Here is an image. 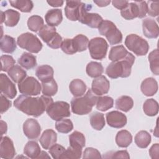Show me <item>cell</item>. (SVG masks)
<instances>
[{
  "mask_svg": "<svg viewBox=\"0 0 159 159\" xmlns=\"http://www.w3.org/2000/svg\"><path fill=\"white\" fill-rule=\"evenodd\" d=\"M52 102L53 101L51 96L42 95L40 97H32L20 95L14 100V106L24 114L37 117L41 116Z\"/></svg>",
  "mask_w": 159,
  "mask_h": 159,
  "instance_id": "cell-1",
  "label": "cell"
},
{
  "mask_svg": "<svg viewBox=\"0 0 159 159\" xmlns=\"http://www.w3.org/2000/svg\"><path fill=\"white\" fill-rule=\"evenodd\" d=\"M135 58V57L129 53L125 58L117 61H112L106 68V75L112 79L129 76Z\"/></svg>",
  "mask_w": 159,
  "mask_h": 159,
  "instance_id": "cell-2",
  "label": "cell"
},
{
  "mask_svg": "<svg viewBox=\"0 0 159 159\" xmlns=\"http://www.w3.org/2000/svg\"><path fill=\"white\" fill-rule=\"evenodd\" d=\"M98 96L89 89L83 96L75 97L71 101L72 112L77 115H86L91 112Z\"/></svg>",
  "mask_w": 159,
  "mask_h": 159,
  "instance_id": "cell-3",
  "label": "cell"
},
{
  "mask_svg": "<svg viewBox=\"0 0 159 159\" xmlns=\"http://www.w3.org/2000/svg\"><path fill=\"white\" fill-rule=\"evenodd\" d=\"M99 34L106 37L110 45H116L122 42V34L114 22L103 20L98 27Z\"/></svg>",
  "mask_w": 159,
  "mask_h": 159,
  "instance_id": "cell-4",
  "label": "cell"
},
{
  "mask_svg": "<svg viewBox=\"0 0 159 159\" xmlns=\"http://www.w3.org/2000/svg\"><path fill=\"white\" fill-rule=\"evenodd\" d=\"M147 4L146 1H135L129 2L127 6L120 11L121 16L126 20H132L136 17L143 18L147 14Z\"/></svg>",
  "mask_w": 159,
  "mask_h": 159,
  "instance_id": "cell-5",
  "label": "cell"
},
{
  "mask_svg": "<svg viewBox=\"0 0 159 159\" xmlns=\"http://www.w3.org/2000/svg\"><path fill=\"white\" fill-rule=\"evenodd\" d=\"M126 47L138 56L145 55L149 50V45L146 40L137 34L128 35L125 39Z\"/></svg>",
  "mask_w": 159,
  "mask_h": 159,
  "instance_id": "cell-6",
  "label": "cell"
},
{
  "mask_svg": "<svg viewBox=\"0 0 159 159\" xmlns=\"http://www.w3.org/2000/svg\"><path fill=\"white\" fill-rule=\"evenodd\" d=\"M17 45L30 53H37L42 48V43L39 38L30 32L20 34L17 39Z\"/></svg>",
  "mask_w": 159,
  "mask_h": 159,
  "instance_id": "cell-7",
  "label": "cell"
},
{
  "mask_svg": "<svg viewBox=\"0 0 159 159\" xmlns=\"http://www.w3.org/2000/svg\"><path fill=\"white\" fill-rule=\"evenodd\" d=\"M48 116L54 120H60L70 116V104L65 101L52 102L46 109Z\"/></svg>",
  "mask_w": 159,
  "mask_h": 159,
  "instance_id": "cell-8",
  "label": "cell"
},
{
  "mask_svg": "<svg viewBox=\"0 0 159 159\" xmlns=\"http://www.w3.org/2000/svg\"><path fill=\"white\" fill-rule=\"evenodd\" d=\"M88 48L93 59L102 60L106 57L108 49L106 40L102 37H94L89 41Z\"/></svg>",
  "mask_w": 159,
  "mask_h": 159,
  "instance_id": "cell-9",
  "label": "cell"
},
{
  "mask_svg": "<svg viewBox=\"0 0 159 159\" xmlns=\"http://www.w3.org/2000/svg\"><path fill=\"white\" fill-rule=\"evenodd\" d=\"M19 92L23 95L37 96L42 91L40 83L33 76H28L18 84Z\"/></svg>",
  "mask_w": 159,
  "mask_h": 159,
  "instance_id": "cell-10",
  "label": "cell"
},
{
  "mask_svg": "<svg viewBox=\"0 0 159 159\" xmlns=\"http://www.w3.org/2000/svg\"><path fill=\"white\" fill-rule=\"evenodd\" d=\"M91 7V4H85L81 11L78 21L91 28L96 29L99 27L103 19L99 14L88 12Z\"/></svg>",
  "mask_w": 159,
  "mask_h": 159,
  "instance_id": "cell-11",
  "label": "cell"
},
{
  "mask_svg": "<svg viewBox=\"0 0 159 159\" xmlns=\"http://www.w3.org/2000/svg\"><path fill=\"white\" fill-rule=\"evenodd\" d=\"M84 4L79 1H66L65 7L66 18L71 21L78 20Z\"/></svg>",
  "mask_w": 159,
  "mask_h": 159,
  "instance_id": "cell-12",
  "label": "cell"
},
{
  "mask_svg": "<svg viewBox=\"0 0 159 159\" xmlns=\"http://www.w3.org/2000/svg\"><path fill=\"white\" fill-rule=\"evenodd\" d=\"M23 132L29 139H37L40 134L41 127L36 119H27L23 124Z\"/></svg>",
  "mask_w": 159,
  "mask_h": 159,
  "instance_id": "cell-13",
  "label": "cell"
},
{
  "mask_svg": "<svg viewBox=\"0 0 159 159\" xmlns=\"http://www.w3.org/2000/svg\"><path fill=\"white\" fill-rule=\"evenodd\" d=\"M0 89L1 94L9 99H13L17 94V89L14 83L4 74H0Z\"/></svg>",
  "mask_w": 159,
  "mask_h": 159,
  "instance_id": "cell-14",
  "label": "cell"
},
{
  "mask_svg": "<svg viewBox=\"0 0 159 159\" xmlns=\"http://www.w3.org/2000/svg\"><path fill=\"white\" fill-rule=\"evenodd\" d=\"M106 119L107 124L113 128H122L127 124L126 116L117 111H112L107 112L106 115Z\"/></svg>",
  "mask_w": 159,
  "mask_h": 159,
  "instance_id": "cell-15",
  "label": "cell"
},
{
  "mask_svg": "<svg viewBox=\"0 0 159 159\" xmlns=\"http://www.w3.org/2000/svg\"><path fill=\"white\" fill-rule=\"evenodd\" d=\"M109 88L110 83L104 75L95 78L91 84V90L97 96H102L107 94L109 92Z\"/></svg>",
  "mask_w": 159,
  "mask_h": 159,
  "instance_id": "cell-16",
  "label": "cell"
},
{
  "mask_svg": "<svg viewBox=\"0 0 159 159\" xmlns=\"http://www.w3.org/2000/svg\"><path fill=\"white\" fill-rule=\"evenodd\" d=\"M16 155L12 140L7 136L1 137L0 144V155L2 158L12 159Z\"/></svg>",
  "mask_w": 159,
  "mask_h": 159,
  "instance_id": "cell-17",
  "label": "cell"
},
{
  "mask_svg": "<svg viewBox=\"0 0 159 159\" xmlns=\"http://www.w3.org/2000/svg\"><path fill=\"white\" fill-rule=\"evenodd\" d=\"M142 29L144 35L148 39H156L159 35L158 25L153 19L146 18L142 20Z\"/></svg>",
  "mask_w": 159,
  "mask_h": 159,
  "instance_id": "cell-18",
  "label": "cell"
},
{
  "mask_svg": "<svg viewBox=\"0 0 159 159\" xmlns=\"http://www.w3.org/2000/svg\"><path fill=\"white\" fill-rule=\"evenodd\" d=\"M20 17V13L13 9H7L4 12L1 11V24L4 22L7 27H14L18 24Z\"/></svg>",
  "mask_w": 159,
  "mask_h": 159,
  "instance_id": "cell-19",
  "label": "cell"
},
{
  "mask_svg": "<svg viewBox=\"0 0 159 159\" xmlns=\"http://www.w3.org/2000/svg\"><path fill=\"white\" fill-rule=\"evenodd\" d=\"M158 88L157 81L152 77L145 78L140 85L141 91L146 96H152L155 94L158 91Z\"/></svg>",
  "mask_w": 159,
  "mask_h": 159,
  "instance_id": "cell-20",
  "label": "cell"
},
{
  "mask_svg": "<svg viewBox=\"0 0 159 159\" xmlns=\"http://www.w3.org/2000/svg\"><path fill=\"white\" fill-rule=\"evenodd\" d=\"M57 140V134L52 129H47L44 130L39 139L40 143L45 150L49 149L56 143Z\"/></svg>",
  "mask_w": 159,
  "mask_h": 159,
  "instance_id": "cell-21",
  "label": "cell"
},
{
  "mask_svg": "<svg viewBox=\"0 0 159 159\" xmlns=\"http://www.w3.org/2000/svg\"><path fill=\"white\" fill-rule=\"evenodd\" d=\"M45 20L47 25L52 27L58 25L63 20L62 11L60 9L48 10L45 15Z\"/></svg>",
  "mask_w": 159,
  "mask_h": 159,
  "instance_id": "cell-22",
  "label": "cell"
},
{
  "mask_svg": "<svg viewBox=\"0 0 159 159\" xmlns=\"http://www.w3.org/2000/svg\"><path fill=\"white\" fill-rule=\"evenodd\" d=\"M53 68L48 65L39 66L35 71L37 77L42 82H46L53 79Z\"/></svg>",
  "mask_w": 159,
  "mask_h": 159,
  "instance_id": "cell-23",
  "label": "cell"
},
{
  "mask_svg": "<svg viewBox=\"0 0 159 159\" xmlns=\"http://www.w3.org/2000/svg\"><path fill=\"white\" fill-rule=\"evenodd\" d=\"M17 47L15 39L11 36L5 35L1 38L0 48L2 52L6 53H13Z\"/></svg>",
  "mask_w": 159,
  "mask_h": 159,
  "instance_id": "cell-24",
  "label": "cell"
},
{
  "mask_svg": "<svg viewBox=\"0 0 159 159\" xmlns=\"http://www.w3.org/2000/svg\"><path fill=\"white\" fill-rule=\"evenodd\" d=\"M69 89L75 97H80L84 94L86 90V85L83 80L75 79L70 82Z\"/></svg>",
  "mask_w": 159,
  "mask_h": 159,
  "instance_id": "cell-25",
  "label": "cell"
},
{
  "mask_svg": "<svg viewBox=\"0 0 159 159\" xmlns=\"http://www.w3.org/2000/svg\"><path fill=\"white\" fill-rule=\"evenodd\" d=\"M132 142V135L127 130H121L116 135V143L119 147L126 148L131 144Z\"/></svg>",
  "mask_w": 159,
  "mask_h": 159,
  "instance_id": "cell-26",
  "label": "cell"
},
{
  "mask_svg": "<svg viewBox=\"0 0 159 159\" xmlns=\"http://www.w3.org/2000/svg\"><path fill=\"white\" fill-rule=\"evenodd\" d=\"M17 62L20 66L26 70L34 68L37 65L36 57L28 52H24L19 58Z\"/></svg>",
  "mask_w": 159,
  "mask_h": 159,
  "instance_id": "cell-27",
  "label": "cell"
},
{
  "mask_svg": "<svg viewBox=\"0 0 159 159\" xmlns=\"http://www.w3.org/2000/svg\"><path fill=\"white\" fill-rule=\"evenodd\" d=\"M129 52L122 45H117L112 47L109 52V59L112 61H117L125 58Z\"/></svg>",
  "mask_w": 159,
  "mask_h": 159,
  "instance_id": "cell-28",
  "label": "cell"
},
{
  "mask_svg": "<svg viewBox=\"0 0 159 159\" xmlns=\"http://www.w3.org/2000/svg\"><path fill=\"white\" fill-rule=\"evenodd\" d=\"M41 152L40 147L35 141H29L24 148V153L30 158H38Z\"/></svg>",
  "mask_w": 159,
  "mask_h": 159,
  "instance_id": "cell-29",
  "label": "cell"
},
{
  "mask_svg": "<svg viewBox=\"0 0 159 159\" xmlns=\"http://www.w3.org/2000/svg\"><path fill=\"white\" fill-rule=\"evenodd\" d=\"M7 75L14 82L16 83H19L25 78L27 76V73L24 70L21 68L20 66L16 65L12 66L7 71Z\"/></svg>",
  "mask_w": 159,
  "mask_h": 159,
  "instance_id": "cell-30",
  "label": "cell"
},
{
  "mask_svg": "<svg viewBox=\"0 0 159 159\" xmlns=\"http://www.w3.org/2000/svg\"><path fill=\"white\" fill-rule=\"evenodd\" d=\"M116 107L124 112L129 111L134 106V101L129 96H121L116 101Z\"/></svg>",
  "mask_w": 159,
  "mask_h": 159,
  "instance_id": "cell-31",
  "label": "cell"
},
{
  "mask_svg": "<svg viewBox=\"0 0 159 159\" xmlns=\"http://www.w3.org/2000/svg\"><path fill=\"white\" fill-rule=\"evenodd\" d=\"M89 121L91 127L96 130H102L106 124L104 114L99 112L92 113L90 115Z\"/></svg>",
  "mask_w": 159,
  "mask_h": 159,
  "instance_id": "cell-32",
  "label": "cell"
},
{
  "mask_svg": "<svg viewBox=\"0 0 159 159\" xmlns=\"http://www.w3.org/2000/svg\"><path fill=\"white\" fill-rule=\"evenodd\" d=\"M151 139V135L148 132L141 130L135 135L134 140L137 147L141 148H145L150 143Z\"/></svg>",
  "mask_w": 159,
  "mask_h": 159,
  "instance_id": "cell-33",
  "label": "cell"
},
{
  "mask_svg": "<svg viewBox=\"0 0 159 159\" xmlns=\"http://www.w3.org/2000/svg\"><path fill=\"white\" fill-rule=\"evenodd\" d=\"M69 142L71 147L83 148L85 146V137L83 133L74 131L69 135Z\"/></svg>",
  "mask_w": 159,
  "mask_h": 159,
  "instance_id": "cell-34",
  "label": "cell"
},
{
  "mask_svg": "<svg viewBox=\"0 0 159 159\" xmlns=\"http://www.w3.org/2000/svg\"><path fill=\"white\" fill-rule=\"evenodd\" d=\"M86 71L89 76L95 78L102 74L104 68L101 63L97 61H91L86 65Z\"/></svg>",
  "mask_w": 159,
  "mask_h": 159,
  "instance_id": "cell-35",
  "label": "cell"
},
{
  "mask_svg": "<svg viewBox=\"0 0 159 159\" xmlns=\"http://www.w3.org/2000/svg\"><path fill=\"white\" fill-rule=\"evenodd\" d=\"M158 103L153 98L147 99L143 104V112L148 116H156L158 112Z\"/></svg>",
  "mask_w": 159,
  "mask_h": 159,
  "instance_id": "cell-36",
  "label": "cell"
},
{
  "mask_svg": "<svg viewBox=\"0 0 159 159\" xmlns=\"http://www.w3.org/2000/svg\"><path fill=\"white\" fill-rule=\"evenodd\" d=\"M57 32L55 27L50 26L48 25H44L39 30L38 35L42 40L47 44L50 42L55 37Z\"/></svg>",
  "mask_w": 159,
  "mask_h": 159,
  "instance_id": "cell-37",
  "label": "cell"
},
{
  "mask_svg": "<svg viewBox=\"0 0 159 159\" xmlns=\"http://www.w3.org/2000/svg\"><path fill=\"white\" fill-rule=\"evenodd\" d=\"M11 6L22 12H30L34 7V4L30 0H16L9 1Z\"/></svg>",
  "mask_w": 159,
  "mask_h": 159,
  "instance_id": "cell-38",
  "label": "cell"
},
{
  "mask_svg": "<svg viewBox=\"0 0 159 159\" xmlns=\"http://www.w3.org/2000/svg\"><path fill=\"white\" fill-rule=\"evenodd\" d=\"M42 93L43 95L52 96L58 91V85L54 79L46 82H42Z\"/></svg>",
  "mask_w": 159,
  "mask_h": 159,
  "instance_id": "cell-39",
  "label": "cell"
},
{
  "mask_svg": "<svg viewBox=\"0 0 159 159\" xmlns=\"http://www.w3.org/2000/svg\"><path fill=\"white\" fill-rule=\"evenodd\" d=\"M150 62V68L152 72L155 75L159 74V52L158 49L156 48L152 51L148 57Z\"/></svg>",
  "mask_w": 159,
  "mask_h": 159,
  "instance_id": "cell-40",
  "label": "cell"
},
{
  "mask_svg": "<svg viewBox=\"0 0 159 159\" xmlns=\"http://www.w3.org/2000/svg\"><path fill=\"white\" fill-rule=\"evenodd\" d=\"M96 105L97 109L104 112L113 107L114 100L111 97L108 96H98Z\"/></svg>",
  "mask_w": 159,
  "mask_h": 159,
  "instance_id": "cell-41",
  "label": "cell"
},
{
  "mask_svg": "<svg viewBox=\"0 0 159 159\" xmlns=\"http://www.w3.org/2000/svg\"><path fill=\"white\" fill-rule=\"evenodd\" d=\"M44 25V21L42 17L38 15H33L27 20L28 28L32 32H37Z\"/></svg>",
  "mask_w": 159,
  "mask_h": 159,
  "instance_id": "cell-42",
  "label": "cell"
},
{
  "mask_svg": "<svg viewBox=\"0 0 159 159\" xmlns=\"http://www.w3.org/2000/svg\"><path fill=\"white\" fill-rule=\"evenodd\" d=\"M73 40L77 52L85 51L88 47L89 39L84 35L78 34L73 38Z\"/></svg>",
  "mask_w": 159,
  "mask_h": 159,
  "instance_id": "cell-43",
  "label": "cell"
},
{
  "mask_svg": "<svg viewBox=\"0 0 159 159\" xmlns=\"http://www.w3.org/2000/svg\"><path fill=\"white\" fill-rule=\"evenodd\" d=\"M55 128L60 133L68 134L73 129V124L70 119H62L56 122Z\"/></svg>",
  "mask_w": 159,
  "mask_h": 159,
  "instance_id": "cell-44",
  "label": "cell"
},
{
  "mask_svg": "<svg viewBox=\"0 0 159 159\" xmlns=\"http://www.w3.org/2000/svg\"><path fill=\"white\" fill-rule=\"evenodd\" d=\"M82 155V148L68 147L66 150H65L64 153L61 156V159L65 158H73L78 159L81 157Z\"/></svg>",
  "mask_w": 159,
  "mask_h": 159,
  "instance_id": "cell-45",
  "label": "cell"
},
{
  "mask_svg": "<svg viewBox=\"0 0 159 159\" xmlns=\"http://www.w3.org/2000/svg\"><path fill=\"white\" fill-rule=\"evenodd\" d=\"M60 48L61 50L68 55H73L77 52L73 39H65L62 41Z\"/></svg>",
  "mask_w": 159,
  "mask_h": 159,
  "instance_id": "cell-46",
  "label": "cell"
},
{
  "mask_svg": "<svg viewBox=\"0 0 159 159\" xmlns=\"http://www.w3.org/2000/svg\"><path fill=\"white\" fill-rule=\"evenodd\" d=\"M1 71L7 72L16 63L15 60L11 55H2L1 57Z\"/></svg>",
  "mask_w": 159,
  "mask_h": 159,
  "instance_id": "cell-47",
  "label": "cell"
},
{
  "mask_svg": "<svg viewBox=\"0 0 159 159\" xmlns=\"http://www.w3.org/2000/svg\"><path fill=\"white\" fill-rule=\"evenodd\" d=\"M65 148L62 145L55 143L49 148V153L54 159H61V156L65 151Z\"/></svg>",
  "mask_w": 159,
  "mask_h": 159,
  "instance_id": "cell-48",
  "label": "cell"
},
{
  "mask_svg": "<svg viewBox=\"0 0 159 159\" xmlns=\"http://www.w3.org/2000/svg\"><path fill=\"white\" fill-rule=\"evenodd\" d=\"M102 157L104 158H130L129 154L127 150L110 151L106 153Z\"/></svg>",
  "mask_w": 159,
  "mask_h": 159,
  "instance_id": "cell-49",
  "label": "cell"
},
{
  "mask_svg": "<svg viewBox=\"0 0 159 159\" xmlns=\"http://www.w3.org/2000/svg\"><path fill=\"white\" fill-rule=\"evenodd\" d=\"M148 10L147 14L152 17H156L159 14V2L158 1H148L147 2Z\"/></svg>",
  "mask_w": 159,
  "mask_h": 159,
  "instance_id": "cell-50",
  "label": "cell"
},
{
  "mask_svg": "<svg viewBox=\"0 0 159 159\" xmlns=\"http://www.w3.org/2000/svg\"><path fill=\"white\" fill-rule=\"evenodd\" d=\"M83 158H102L100 152L94 148L87 147L83 152Z\"/></svg>",
  "mask_w": 159,
  "mask_h": 159,
  "instance_id": "cell-51",
  "label": "cell"
},
{
  "mask_svg": "<svg viewBox=\"0 0 159 159\" xmlns=\"http://www.w3.org/2000/svg\"><path fill=\"white\" fill-rule=\"evenodd\" d=\"M62 41V37L61 35L58 33H57L53 39L47 43V45L53 49H57L60 47Z\"/></svg>",
  "mask_w": 159,
  "mask_h": 159,
  "instance_id": "cell-52",
  "label": "cell"
},
{
  "mask_svg": "<svg viewBox=\"0 0 159 159\" xmlns=\"http://www.w3.org/2000/svg\"><path fill=\"white\" fill-rule=\"evenodd\" d=\"M1 98V113L2 114L5 112H6L9 107L11 106V101L7 99V97H6L2 94L0 96Z\"/></svg>",
  "mask_w": 159,
  "mask_h": 159,
  "instance_id": "cell-53",
  "label": "cell"
},
{
  "mask_svg": "<svg viewBox=\"0 0 159 159\" xmlns=\"http://www.w3.org/2000/svg\"><path fill=\"white\" fill-rule=\"evenodd\" d=\"M149 154L152 158L158 159L159 158V145L155 143L149 149Z\"/></svg>",
  "mask_w": 159,
  "mask_h": 159,
  "instance_id": "cell-54",
  "label": "cell"
},
{
  "mask_svg": "<svg viewBox=\"0 0 159 159\" xmlns=\"http://www.w3.org/2000/svg\"><path fill=\"white\" fill-rule=\"evenodd\" d=\"M112 4L114 7H115L116 8L120 9L121 11V10L125 9L127 6V5L129 4V1H112Z\"/></svg>",
  "mask_w": 159,
  "mask_h": 159,
  "instance_id": "cell-55",
  "label": "cell"
},
{
  "mask_svg": "<svg viewBox=\"0 0 159 159\" xmlns=\"http://www.w3.org/2000/svg\"><path fill=\"white\" fill-rule=\"evenodd\" d=\"M47 3L51 6L52 7H61L63 4V1L61 0H55V1H47Z\"/></svg>",
  "mask_w": 159,
  "mask_h": 159,
  "instance_id": "cell-56",
  "label": "cell"
},
{
  "mask_svg": "<svg viewBox=\"0 0 159 159\" xmlns=\"http://www.w3.org/2000/svg\"><path fill=\"white\" fill-rule=\"evenodd\" d=\"M0 122H1V127H0V128H1V137H2L3 134H4L7 132V126L6 122L3 121L2 120H1Z\"/></svg>",
  "mask_w": 159,
  "mask_h": 159,
  "instance_id": "cell-57",
  "label": "cell"
},
{
  "mask_svg": "<svg viewBox=\"0 0 159 159\" xmlns=\"http://www.w3.org/2000/svg\"><path fill=\"white\" fill-rule=\"evenodd\" d=\"M93 2L96 4L99 7H105L109 5L111 2V1H93Z\"/></svg>",
  "mask_w": 159,
  "mask_h": 159,
  "instance_id": "cell-58",
  "label": "cell"
},
{
  "mask_svg": "<svg viewBox=\"0 0 159 159\" xmlns=\"http://www.w3.org/2000/svg\"><path fill=\"white\" fill-rule=\"evenodd\" d=\"M50 158V157L48 155L47 153L44 152V151H41L38 158Z\"/></svg>",
  "mask_w": 159,
  "mask_h": 159,
  "instance_id": "cell-59",
  "label": "cell"
}]
</instances>
